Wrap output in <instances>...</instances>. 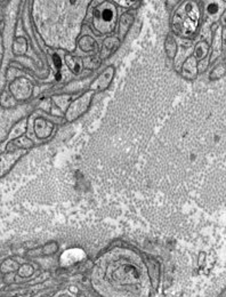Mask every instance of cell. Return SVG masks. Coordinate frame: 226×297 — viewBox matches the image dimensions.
I'll use <instances>...</instances> for the list:
<instances>
[{"mask_svg": "<svg viewBox=\"0 0 226 297\" xmlns=\"http://www.w3.org/2000/svg\"><path fill=\"white\" fill-rule=\"evenodd\" d=\"M224 44L226 46V30H224Z\"/></svg>", "mask_w": 226, "mask_h": 297, "instance_id": "25", "label": "cell"}, {"mask_svg": "<svg viewBox=\"0 0 226 297\" xmlns=\"http://www.w3.org/2000/svg\"><path fill=\"white\" fill-rule=\"evenodd\" d=\"M221 22H223L224 24H226V12L223 14V16H221Z\"/></svg>", "mask_w": 226, "mask_h": 297, "instance_id": "24", "label": "cell"}, {"mask_svg": "<svg viewBox=\"0 0 226 297\" xmlns=\"http://www.w3.org/2000/svg\"><path fill=\"white\" fill-rule=\"evenodd\" d=\"M118 4L121 6H125L126 8H129L132 5H136V4H139V3H136V2H118Z\"/></svg>", "mask_w": 226, "mask_h": 297, "instance_id": "21", "label": "cell"}, {"mask_svg": "<svg viewBox=\"0 0 226 297\" xmlns=\"http://www.w3.org/2000/svg\"><path fill=\"white\" fill-rule=\"evenodd\" d=\"M114 72H116V69H114L113 65L105 67V70L91 84V91L93 92L105 91V89L110 86V84L112 83L113 77H114Z\"/></svg>", "mask_w": 226, "mask_h": 297, "instance_id": "6", "label": "cell"}, {"mask_svg": "<svg viewBox=\"0 0 226 297\" xmlns=\"http://www.w3.org/2000/svg\"><path fill=\"white\" fill-rule=\"evenodd\" d=\"M65 64L68 65L70 71L74 75H79L83 69V60L81 57L74 56L72 54H65Z\"/></svg>", "mask_w": 226, "mask_h": 297, "instance_id": "12", "label": "cell"}, {"mask_svg": "<svg viewBox=\"0 0 226 297\" xmlns=\"http://www.w3.org/2000/svg\"><path fill=\"white\" fill-rule=\"evenodd\" d=\"M28 51V42L24 37H17L13 43V54L16 56L24 55Z\"/></svg>", "mask_w": 226, "mask_h": 297, "instance_id": "14", "label": "cell"}, {"mask_svg": "<svg viewBox=\"0 0 226 297\" xmlns=\"http://www.w3.org/2000/svg\"><path fill=\"white\" fill-rule=\"evenodd\" d=\"M134 21H135L134 13L127 12L125 13V14L121 15L120 20H119V31H118V33L121 38L125 37V35L129 32Z\"/></svg>", "mask_w": 226, "mask_h": 297, "instance_id": "10", "label": "cell"}, {"mask_svg": "<svg viewBox=\"0 0 226 297\" xmlns=\"http://www.w3.org/2000/svg\"><path fill=\"white\" fill-rule=\"evenodd\" d=\"M200 7L198 3L184 2L177 7L171 19V30L180 38L196 37L200 24Z\"/></svg>", "mask_w": 226, "mask_h": 297, "instance_id": "2", "label": "cell"}, {"mask_svg": "<svg viewBox=\"0 0 226 297\" xmlns=\"http://www.w3.org/2000/svg\"><path fill=\"white\" fill-rule=\"evenodd\" d=\"M165 48H166L167 56L169 57L170 60H174V58L176 57V54H177V42L172 34L167 35L166 43H165Z\"/></svg>", "mask_w": 226, "mask_h": 297, "instance_id": "15", "label": "cell"}, {"mask_svg": "<svg viewBox=\"0 0 226 297\" xmlns=\"http://www.w3.org/2000/svg\"><path fill=\"white\" fill-rule=\"evenodd\" d=\"M51 106H52V102L50 98H46V100H42L40 104H39V107H40L41 110L46 111V112H50L51 111Z\"/></svg>", "mask_w": 226, "mask_h": 297, "instance_id": "19", "label": "cell"}, {"mask_svg": "<svg viewBox=\"0 0 226 297\" xmlns=\"http://www.w3.org/2000/svg\"><path fill=\"white\" fill-rule=\"evenodd\" d=\"M118 11L113 3L103 2L97 5L92 14V24L97 33L108 34L116 28Z\"/></svg>", "mask_w": 226, "mask_h": 297, "instance_id": "3", "label": "cell"}, {"mask_svg": "<svg viewBox=\"0 0 226 297\" xmlns=\"http://www.w3.org/2000/svg\"><path fill=\"white\" fill-rule=\"evenodd\" d=\"M94 93L95 92L93 91H88L71 103L68 110L65 112V120L69 121V123H72V121L80 118L88 110V107H89Z\"/></svg>", "mask_w": 226, "mask_h": 297, "instance_id": "4", "label": "cell"}, {"mask_svg": "<svg viewBox=\"0 0 226 297\" xmlns=\"http://www.w3.org/2000/svg\"><path fill=\"white\" fill-rule=\"evenodd\" d=\"M102 58L100 55H91L83 60V67L87 70H97L101 66Z\"/></svg>", "mask_w": 226, "mask_h": 297, "instance_id": "17", "label": "cell"}, {"mask_svg": "<svg viewBox=\"0 0 226 297\" xmlns=\"http://www.w3.org/2000/svg\"><path fill=\"white\" fill-rule=\"evenodd\" d=\"M33 145H34L33 141H31V139L28 136H25V135H22V136L13 139V141L8 143L6 151L7 152H14L16 150H19V148H30V147H32Z\"/></svg>", "mask_w": 226, "mask_h": 297, "instance_id": "11", "label": "cell"}, {"mask_svg": "<svg viewBox=\"0 0 226 297\" xmlns=\"http://www.w3.org/2000/svg\"><path fill=\"white\" fill-rule=\"evenodd\" d=\"M54 130V125L43 118H38L34 121V133L38 138H48Z\"/></svg>", "mask_w": 226, "mask_h": 297, "instance_id": "8", "label": "cell"}, {"mask_svg": "<svg viewBox=\"0 0 226 297\" xmlns=\"http://www.w3.org/2000/svg\"><path fill=\"white\" fill-rule=\"evenodd\" d=\"M57 250V246L56 244H50V245H46L45 248H43V251H45V254H53L55 253Z\"/></svg>", "mask_w": 226, "mask_h": 297, "instance_id": "20", "label": "cell"}, {"mask_svg": "<svg viewBox=\"0 0 226 297\" xmlns=\"http://www.w3.org/2000/svg\"><path fill=\"white\" fill-rule=\"evenodd\" d=\"M78 45L81 51L86 53H95L97 49V44L95 42V39L91 37V35H82V37L79 39Z\"/></svg>", "mask_w": 226, "mask_h": 297, "instance_id": "13", "label": "cell"}, {"mask_svg": "<svg viewBox=\"0 0 226 297\" xmlns=\"http://www.w3.org/2000/svg\"><path fill=\"white\" fill-rule=\"evenodd\" d=\"M199 72L198 62L194 55L189 56L186 58L183 66H182V76L188 80H194L197 78V75Z\"/></svg>", "mask_w": 226, "mask_h": 297, "instance_id": "9", "label": "cell"}, {"mask_svg": "<svg viewBox=\"0 0 226 297\" xmlns=\"http://www.w3.org/2000/svg\"><path fill=\"white\" fill-rule=\"evenodd\" d=\"M208 52H209V46H208L206 42H199L194 48V57L197 60H205L208 56Z\"/></svg>", "mask_w": 226, "mask_h": 297, "instance_id": "16", "label": "cell"}, {"mask_svg": "<svg viewBox=\"0 0 226 297\" xmlns=\"http://www.w3.org/2000/svg\"><path fill=\"white\" fill-rule=\"evenodd\" d=\"M120 38L114 37V35H109L106 37L103 43H102V47L100 51V57L102 60H106L109 58L113 53L117 52V49L120 46Z\"/></svg>", "mask_w": 226, "mask_h": 297, "instance_id": "7", "label": "cell"}, {"mask_svg": "<svg viewBox=\"0 0 226 297\" xmlns=\"http://www.w3.org/2000/svg\"><path fill=\"white\" fill-rule=\"evenodd\" d=\"M16 104V100L12 96V94H8L7 92H4L2 94V105L4 107H11Z\"/></svg>", "mask_w": 226, "mask_h": 297, "instance_id": "18", "label": "cell"}, {"mask_svg": "<svg viewBox=\"0 0 226 297\" xmlns=\"http://www.w3.org/2000/svg\"><path fill=\"white\" fill-rule=\"evenodd\" d=\"M54 62H55V65H56L57 67H60V66H61V61H60V57H59V56L54 55Z\"/></svg>", "mask_w": 226, "mask_h": 297, "instance_id": "22", "label": "cell"}, {"mask_svg": "<svg viewBox=\"0 0 226 297\" xmlns=\"http://www.w3.org/2000/svg\"><path fill=\"white\" fill-rule=\"evenodd\" d=\"M104 277V282L95 283V287L105 297H120L125 292H130L134 297L150 296V282H146L148 278L132 265H119L112 272L106 270Z\"/></svg>", "mask_w": 226, "mask_h": 297, "instance_id": "1", "label": "cell"}, {"mask_svg": "<svg viewBox=\"0 0 226 297\" xmlns=\"http://www.w3.org/2000/svg\"><path fill=\"white\" fill-rule=\"evenodd\" d=\"M10 92L16 101H26L32 95L33 85L26 78H17L10 85Z\"/></svg>", "mask_w": 226, "mask_h": 297, "instance_id": "5", "label": "cell"}, {"mask_svg": "<svg viewBox=\"0 0 226 297\" xmlns=\"http://www.w3.org/2000/svg\"><path fill=\"white\" fill-rule=\"evenodd\" d=\"M166 4H167V5H170V6H177V5H178V2H167ZM172 8H174V7H171V10H172Z\"/></svg>", "mask_w": 226, "mask_h": 297, "instance_id": "23", "label": "cell"}]
</instances>
